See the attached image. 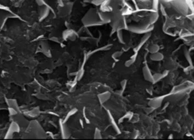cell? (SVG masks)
I'll use <instances>...</instances> for the list:
<instances>
[{"label": "cell", "mask_w": 194, "mask_h": 140, "mask_svg": "<svg viewBox=\"0 0 194 140\" xmlns=\"http://www.w3.org/2000/svg\"><path fill=\"white\" fill-rule=\"evenodd\" d=\"M143 72L145 79L147 81H150V82L153 81V76L151 75V73L147 66L144 67L143 69Z\"/></svg>", "instance_id": "6da1fadb"}, {"label": "cell", "mask_w": 194, "mask_h": 140, "mask_svg": "<svg viewBox=\"0 0 194 140\" xmlns=\"http://www.w3.org/2000/svg\"><path fill=\"white\" fill-rule=\"evenodd\" d=\"M162 101V97H160L159 99L156 98L154 100H152L151 101H150L149 104V106H151V107L157 108V107H159V106L161 105Z\"/></svg>", "instance_id": "7a4b0ae2"}, {"label": "cell", "mask_w": 194, "mask_h": 140, "mask_svg": "<svg viewBox=\"0 0 194 140\" xmlns=\"http://www.w3.org/2000/svg\"><path fill=\"white\" fill-rule=\"evenodd\" d=\"M151 59L152 60H156V61H158V60H162L164 59V56L162 53H152L151 55Z\"/></svg>", "instance_id": "3957f363"}, {"label": "cell", "mask_w": 194, "mask_h": 140, "mask_svg": "<svg viewBox=\"0 0 194 140\" xmlns=\"http://www.w3.org/2000/svg\"><path fill=\"white\" fill-rule=\"evenodd\" d=\"M110 93H104L102 95H100L99 96V99H100V100L101 103H104L105 102L106 100L110 97Z\"/></svg>", "instance_id": "277c9868"}, {"label": "cell", "mask_w": 194, "mask_h": 140, "mask_svg": "<svg viewBox=\"0 0 194 140\" xmlns=\"http://www.w3.org/2000/svg\"><path fill=\"white\" fill-rule=\"evenodd\" d=\"M150 52L152 53H156L158 52V49H159V46H157V45H152V46L150 47Z\"/></svg>", "instance_id": "5b68a950"}, {"label": "cell", "mask_w": 194, "mask_h": 140, "mask_svg": "<svg viewBox=\"0 0 194 140\" xmlns=\"http://www.w3.org/2000/svg\"><path fill=\"white\" fill-rule=\"evenodd\" d=\"M110 121H111V123H112V125H113V128H115L116 131H119L118 127H117V125L115 124V121H114V119H113L112 116H110Z\"/></svg>", "instance_id": "8992f818"}, {"label": "cell", "mask_w": 194, "mask_h": 140, "mask_svg": "<svg viewBox=\"0 0 194 140\" xmlns=\"http://www.w3.org/2000/svg\"><path fill=\"white\" fill-rule=\"evenodd\" d=\"M106 0H93L92 2V3L96 5H99L101 3H102L103 2H104Z\"/></svg>", "instance_id": "52a82bcc"}, {"label": "cell", "mask_w": 194, "mask_h": 140, "mask_svg": "<svg viewBox=\"0 0 194 140\" xmlns=\"http://www.w3.org/2000/svg\"><path fill=\"white\" fill-rule=\"evenodd\" d=\"M99 132H97V129L96 131H95V138H101V134L100 133V131H98Z\"/></svg>", "instance_id": "ba28073f"}, {"label": "cell", "mask_w": 194, "mask_h": 140, "mask_svg": "<svg viewBox=\"0 0 194 140\" xmlns=\"http://www.w3.org/2000/svg\"><path fill=\"white\" fill-rule=\"evenodd\" d=\"M118 36H119V40H120V41H121V42H123V35H122V33L121 32V31H119V33H118Z\"/></svg>", "instance_id": "9c48e42d"}, {"label": "cell", "mask_w": 194, "mask_h": 140, "mask_svg": "<svg viewBox=\"0 0 194 140\" xmlns=\"http://www.w3.org/2000/svg\"><path fill=\"white\" fill-rule=\"evenodd\" d=\"M91 0H85V2H90Z\"/></svg>", "instance_id": "30bf717a"}]
</instances>
